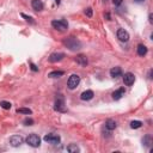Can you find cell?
Instances as JSON below:
<instances>
[{"label": "cell", "mask_w": 153, "mask_h": 153, "mask_svg": "<svg viewBox=\"0 0 153 153\" xmlns=\"http://www.w3.org/2000/svg\"><path fill=\"white\" fill-rule=\"evenodd\" d=\"M63 44H65L69 50L72 52H76V50H79L81 48V43L79 40H76L75 37L71 36V37H67L65 41H63Z\"/></svg>", "instance_id": "obj_1"}, {"label": "cell", "mask_w": 153, "mask_h": 153, "mask_svg": "<svg viewBox=\"0 0 153 153\" xmlns=\"http://www.w3.org/2000/svg\"><path fill=\"white\" fill-rule=\"evenodd\" d=\"M52 27L59 31H66L68 29V23L65 19H55L52 22Z\"/></svg>", "instance_id": "obj_2"}, {"label": "cell", "mask_w": 153, "mask_h": 153, "mask_svg": "<svg viewBox=\"0 0 153 153\" xmlns=\"http://www.w3.org/2000/svg\"><path fill=\"white\" fill-rule=\"evenodd\" d=\"M27 144L31 147H40L41 145V139L37 134H30L27 138Z\"/></svg>", "instance_id": "obj_3"}, {"label": "cell", "mask_w": 153, "mask_h": 153, "mask_svg": "<svg viewBox=\"0 0 153 153\" xmlns=\"http://www.w3.org/2000/svg\"><path fill=\"white\" fill-rule=\"evenodd\" d=\"M79 83H80V76L78 74H72L67 80V86L71 90H74V88L79 85Z\"/></svg>", "instance_id": "obj_4"}, {"label": "cell", "mask_w": 153, "mask_h": 153, "mask_svg": "<svg viewBox=\"0 0 153 153\" xmlns=\"http://www.w3.org/2000/svg\"><path fill=\"white\" fill-rule=\"evenodd\" d=\"M43 140H44L46 142H48V144L58 145V144H60V141H61V138H60L58 134H47V135H44Z\"/></svg>", "instance_id": "obj_5"}, {"label": "cell", "mask_w": 153, "mask_h": 153, "mask_svg": "<svg viewBox=\"0 0 153 153\" xmlns=\"http://www.w3.org/2000/svg\"><path fill=\"white\" fill-rule=\"evenodd\" d=\"M54 109L56 111H66L65 109V99H63V97L60 95L56 99H55V104H54Z\"/></svg>", "instance_id": "obj_6"}, {"label": "cell", "mask_w": 153, "mask_h": 153, "mask_svg": "<svg viewBox=\"0 0 153 153\" xmlns=\"http://www.w3.org/2000/svg\"><path fill=\"white\" fill-rule=\"evenodd\" d=\"M23 141H24V139L20 135H12L10 138V144H11V146H13V147L20 146L23 144Z\"/></svg>", "instance_id": "obj_7"}, {"label": "cell", "mask_w": 153, "mask_h": 153, "mask_svg": "<svg viewBox=\"0 0 153 153\" xmlns=\"http://www.w3.org/2000/svg\"><path fill=\"white\" fill-rule=\"evenodd\" d=\"M123 81H124V84H126L127 86H132V85L134 84V81H135V75H134L133 73H131V72L126 73V74L123 75Z\"/></svg>", "instance_id": "obj_8"}, {"label": "cell", "mask_w": 153, "mask_h": 153, "mask_svg": "<svg viewBox=\"0 0 153 153\" xmlns=\"http://www.w3.org/2000/svg\"><path fill=\"white\" fill-rule=\"evenodd\" d=\"M117 38L121 42H128L129 41V34L124 29H119L117 30Z\"/></svg>", "instance_id": "obj_9"}, {"label": "cell", "mask_w": 153, "mask_h": 153, "mask_svg": "<svg viewBox=\"0 0 153 153\" xmlns=\"http://www.w3.org/2000/svg\"><path fill=\"white\" fill-rule=\"evenodd\" d=\"M124 93H126V90L123 87H121V88H119V90H116V91H114L112 92V99H115V100H119V99H121L123 96H124Z\"/></svg>", "instance_id": "obj_10"}, {"label": "cell", "mask_w": 153, "mask_h": 153, "mask_svg": "<svg viewBox=\"0 0 153 153\" xmlns=\"http://www.w3.org/2000/svg\"><path fill=\"white\" fill-rule=\"evenodd\" d=\"M93 96H95V93L92 90H86L80 95V99L81 100H91L93 98Z\"/></svg>", "instance_id": "obj_11"}, {"label": "cell", "mask_w": 153, "mask_h": 153, "mask_svg": "<svg viewBox=\"0 0 153 153\" xmlns=\"http://www.w3.org/2000/svg\"><path fill=\"white\" fill-rule=\"evenodd\" d=\"M63 58H65V54L63 53H53L49 56V61L50 62H58V61H61Z\"/></svg>", "instance_id": "obj_12"}, {"label": "cell", "mask_w": 153, "mask_h": 153, "mask_svg": "<svg viewBox=\"0 0 153 153\" xmlns=\"http://www.w3.org/2000/svg\"><path fill=\"white\" fill-rule=\"evenodd\" d=\"M31 6L35 11H42L43 10V3L42 0H32L31 1Z\"/></svg>", "instance_id": "obj_13"}, {"label": "cell", "mask_w": 153, "mask_h": 153, "mask_svg": "<svg viewBox=\"0 0 153 153\" xmlns=\"http://www.w3.org/2000/svg\"><path fill=\"white\" fill-rule=\"evenodd\" d=\"M75 61H76V63H79L80 66H86L87 63H88L87 58H86L85 55H83V54H80V55L76 56V58H75Z\"/></svg>", "instance_id": "obj_14"}, {"label": "cell", "mask_w": 153, "mask_h": 153, "mask_svg": "<svg viewBox=\"0 0 153 153\" xmlns=\"http://www.w3.org/2000/svg\"><path fill=\"white\" fill-rule=\"evenodd\" d=\"M110 75L112 76V78H119V76L122 75V69L121 67H112L110 69Z\"/></svg>", "instance_id": "obj_15"}, {"label": "cell", "mask_w": 153, "mask_h": 153, "mask_svg": "<svg viewBox=\"0 0 153 153\" xmlns=\"http://www.w3.org/2000/svg\"><path fill=\"white\" fill-rule=\"evenodd\" d=\"M116 122H115L114 120H111V119H109V120H107L105 121V128L109 131V132H112L115 128H116Z\"/></svg>", "instance_id": "obj_16"}, {"label": "cell", "mask_w": 153, "mask_h": 153, "mask_svg": "<svg viewBox=\"0 0 153 153\" xmlns=\"http://www.w3.org/2000/svg\"><path fill=\"white\" fill-rule=\"evenodd\" d=\"M138 54L140 56H145L147 54V47L144 44H139L138 46Z\"/></svg>", "instance_id": "obj_17"}, {"label": "cell", "mask_w": 153, "mask_h": 153, "mask_svg": "<svg viewBox=\"0 0 153 153\" xmlns=\"http://www.w3.org/2000/svg\"><path fill=\"white\" fill-rule=\"evenodd\" d=\"M61 75H63V71H53L48 74L49 78H60Z\"/></svg>", "instance_id": "obj_18"}, {"label": "cell", "mask_w": 153, "mask_h": 153, "mask_svg": "<svg viewBox=\"0 0 153 153\" xmlns=\"http://www.w3.org/2000/svg\"><path fill=\"white\" fill-rule=\"evenodd\" d=\"M142 144H144V146H146V147H151V145H152V136H151V135H146V136L142 139Z\"/></svg>", "instance_id": "obj_19"}, {"label": "cell", "mask_w": 153, "mask_h": 153, "mask_svg": "<svg viewBox=\"0 0 153 153\" xmlns=\"http://www.w3.org/2000/svg\"><path fill=\"white\" fill-rule=\"evenodd\" d=\"M80 151V148L76 146V145H74V144H71V145H68L67 146V152H71V153H76V152H79Z\"/></svg>", "instance_id": "obj_20"}, {"label": "cell", "mask_w": 153, "mask_h": 153, "mask_svg": "<svg viewBox=\"0 0 153 153\" xmlns=\"http://www.w3.org/2000/svg\"><path fill=\"white\" fill-rule=\"evenodd\" d=\"M0 107H1L3 109H5V110H8V109H11L12 104L10 103V102H6V100H1V102H0Z\"/></svg>", "instance_id": "obj_21"}, {"label": "cell", "mask_w": 153, "mask_h": 153, "mask_svg": "<svg viewBox=\"0 0 153 153\" xmlns=\"http://www.w3.org/2000/svg\"><path fill=\"white\" fill-rule=\"evenodd\" d=\"M142 126V122L141 121H132L131 122V127L133 129H138V128H140V127Z\"/></svg>", "instance_id": "obj_22"}, {"label": "cell", "mask_w": 153, "mask_h": 153, "mask_svg": "<svg viewBox=\"0 0 153 153\" xmlns=\"http://www.w3.org/2000/svg\"><path fill=\"white\" fill-rule=\"evenodd\" d=\"M17 112L19 114H27V115H30L32 111L30 109H27V108H20V109H17Z\"/></svg>", "instance_id": "obj_23"}, {"label": "cell", "mask_w": 153, "mask_h": 153, "mask_svg": "<svg viewBox=\"0 0 153 153\" xmlns=\"http://www.w3.org/2000/svg\"><path fill=\"white\" fill-rule=\"evenodd\" d=\"M23 123L25 124V126H32L34 124V120L32 119H29V117H27L24 121H23Z\"/></svg>", "instance_id": "obj_24"}, {"label": "cell", "mask_w": 153, "mask_h": 153, "mask_svg": "<svg viewBox=\"0 0 153 153\" xmlns=\"http://www.w3.org/2000/svg\"><path fill=\"white\" fill-rule=\"evenodd\" d=\"M22 17L23 18H25V20L27 22H29V23H31V24H34L35 23V20L31 18V17H29V16H27V15H24V13H22Z\"/></svg>", "instance_id": "obj_25"}, {"label": "cell", "mask_w": 153, "mask_h": 153, "mask_svg": "<svg viewBox=\"0 0 153 153\" xmlns=\"http://www.w3.org/2000/svg\"><path fill=\"white\" fill-rule=\"evenodd\" d=\"M85 15H86L87 17H92V8H91V7H87V8L85 10Z\"/></svg>", "instance_id": "obj_26"}, {"label": "cell", "mask_w": 153, "mask_h": 153, "mask_svg": "<svg viewBox=\"0 0 153 153\" xmlns=\"http://www.w3.org/2000/svg\"><path fill=\"white\" fill-rule=\"evenodd\" d=\"M122 1H123V0H112V4L116 5V6H119V5L122 4Z\"/></svg>", "instance_id": "obj_27"}, {"label": "cell", "mask_w": 153, "mask_h": 153, "mask_svg": "<svg viewBox=\"0 0 153 153\" xmlns=\"http://www.w3.org/2000/svg\"><path fill=\"white\" fill-rule=\"evenodd\" d=\"M30 66H31V69H32L34 72H37V71H38V68H37V67L34 65V63H30Z\"/></svg>", "instance_id": "obj_28"}, {"label": "cell", "mask_w": 153, "mask_h": 153, "mask_svg": "<svg viewBox=\"0 0 153 153\" xmlns=\"http://www.w3.org/2000/svg\"><path fill=\"white\" fill-rule=\"evenodd\" d=\"M152 69H149V72H148V79H152Z\"/></svg>", "instance_id": "obj_29"}, {"label": "cell", "mask_w": 153, "mask_h": 153, "mask_svg": "<svg viewBox=\"0 0 153 153\" xmlns=\"http://www.w3.org/2000/svg\"><path fill=\"white\" fill-rule=\"evenodd\" d=\"M152 18H153V16H152V15H149V16H148V19H149V23H151V24L153 23V19H152Z\"/></svg>", "instance_id": "obj_30"}, {"label": "cell", "mask_w": 153, "mask_h": 153, "mask_svg": "<svg viewBox=\"0 0 153 153\" xmlns=\"http://www.w3.org/2000/svg\"><path fill=\"white\" fill-rule=\"evenodd\" d=\"M105 17L108 18V20H110V15H109V13H107V15H105Z\"/></svg>", "instance_id": "obj_31"}, {"label": "cell", "mask_w": 153, "mask_h": 153, "mask_svg": "<svg viewBox=\"0 0 153 153\" xmlns=\"http://www.w3.org/2000/svg\"><path fill=\"white\" fill-rule=\"evenodd\" d=\"M134 1H136V3H142V1H145V0H134Z\"/></svg>", "instance_id": "obj_32"}, {"label": "cell", "mask_w": 153, "mask_h": 153, "mask_svg": "<svg viewBox=\"0 0 153 153\" xmlns=\"http://www.w3.org/2000/svg\"><path fill=\"white\" fill-rule=\"evenodd\" d=\"M55 1H56V4H58V5L60 4V0H55Z\"/></svg>", "instance_id": "obj_33"}]
</instances>
